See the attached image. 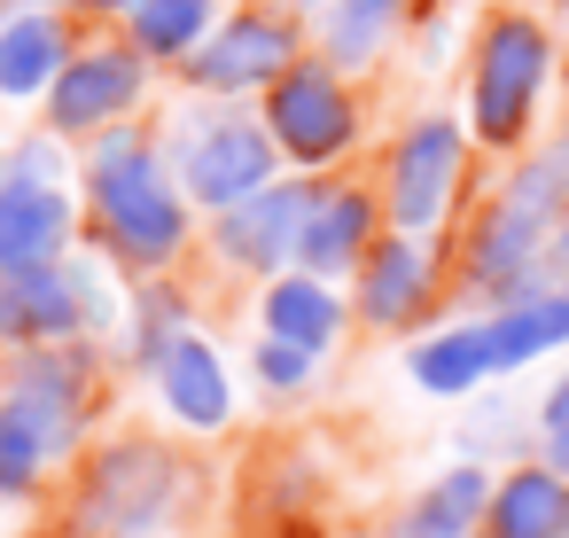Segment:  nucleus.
Instances as JSON below:
<instances>
[{
	"label": "nucleus",
	"mask_w": 569,
	"mask_h": 538,
	"mask_svg": "<svg viewBox=\"0 0 569 538\" xmlns=\"http://www.w3.org/2000/svg\"><path fill=\"white\" fill-rule=\"evenodd\" d=\"M258 375H266L273 390H297V382L312 375V351H297V343H266V351H258Z\"/></svg>",
	"instance_id": "nucleus-25"
},
{
	"label": "nucleus",
	"mask_w": 569,
	"mask_h": 538,
	"mask_svg": "<svg viewBox=\"0 0 569 538\" xmlns=\"http://www.w3.org/2000/svg\"><path fill=\"white\" fill-rule=\"evenodd\" d=\"M546 63H553V40L530 24V17H491L483 24V48H476V133L491 149L522 141L530 126V102L546 87Z\"/></svg>",
	"instance_id": "nucleus-3"
},
{
	"label": "nucleus",
	"mask_w": 569,
	"mask_h": 538,
	"mask_svg": "<svg viewBox=\"0 0 569 538\" xmlns=\"http://www.w3.org/2000/svg\"><path fill=\"white\" fill-rule=\"evenodd\" d=\"M266 328H273V343L328 351V336H336V297H328L320 281H273V297H266Z\"/></svg>",
	"instance_id": "nucleus-20"
},
{
	"label": "nucleus",
	"mask_w": 569,
	"mask_h": 538,
	"mask_svg": "<svg viewBox=\"0 0 569 538\" xmlns=\"http://www.w3.org/2000/svg\"><path fill=\"white\" fill-rule=\"evenodd\" d=\"M266 133H273V149H289V157H305V165H328V157L351 141V94L336 87L328 63H297L289 79H273Z\"/></svg>",
	"instance_id": "nucleus-6"
},
{
	"label": "nucleus",
	"mask_w": 569,
	"mask_h": 538,
	"mask_svg": "<svg viewBox=\"0 0 569 538\" xmlns=\"http://www.w3.org/2000/svg\"><path fill=\"white\" fill-rule=\"evenodd\" d=\"M561 165H569V141H561Z\"/></svg>",
	"instance_id": "nucleus-29"
},
{
	"label": "nucleus",
	"mask_w": 569,
	"mask_h": 538,
	"mask_svg": "<svg viewBox=\"0 0 569 538\" xmlns=\"http://www.w3.org/2000/svg\"><path fill=\"white\" fill-rule=\"evenodd\" d=\"M483 515H491V538H561L569 530V484L553 468H515Z\"/></svg>",
	"instance_id": "nucleus-15"
},
{
	"label": "nucleus",
	"mask_w": 569,
	"mask_h": 538,
	"mask_svg": "<svg viewBox=\"0 0 569 538\" xmlns=\"http://www.w3.org/2000/svg\"><path fill=\"white\" fill-rule=\"evenodd\" d=\"M79 9H141V0H79Z\"/></svg>",
	"instance_id": "nucleus-28"
},
{
	"label": "nucleus",
	"mask_w": 569,
	"mask_h": 538,
	"mask_svg": "<svg viewBox=\"0 0 569 538\" xmlns=\"http://www.w3.org/2000/svg\"><path fill=\"white\" fill-rule=\"evenodd\" d=\"M452 180H460V126H452V118L413 126V133L398 141V165H390V211H398V227H406V235L429 227V219L445 211Z\"/></svg>",
	"instance_id": "nucleus-11"
},
{
	"label": "nucleus",
	"mask_w": 569,
	"mask_h": 538,
	"mask_svg": "<svg viewBox=\"0 0 569 538\" xmlns=\"http://www.w3.org/2000/svg\"><path fill=\"white\" fill-rule=\"evenodd\" d=\"M305 219H312V196H305V188H258L250 203H234V211L219 219V242H227V258H234V266L273 273V266H289V258H297Z\"/></svg>",
	"instance_id": "nucleus-12"
},
{
	"label": "nucleus",
	"mask_w": 569,
	"mask_h": 538,
	"mask_svg": "<svg viewBox=\"0 0 569 538\" xmlns=\"http://www.w3.org/2000/svg\"><path fill=\"white\" fill-rule=\"evenodd\" d=\"M367 227H375L367 196H351V188H336V196H312V219H305V242H297V258H305L312 273H343V266H359V258H367Z\"/></svg>",
	"instance_id": "nucleus-16"
},
{
	"label": "nucleus",
	"mask_w": 569,
	"mask_h": 538,
	"mask_svg": "<svg viewBox=\"0 0 569 538\" xmlns=\"http://www.w3.org/2000/svg\"><path fill=\"white\" fill-rule=\"evenodd\" d=\"M289 56H297V32H289L281 17H242V24H227L219 40H203V48L188 56V79L211 87V94H234V87L289 79V71H297Z\"/></svg>",
	"instance_id": "nucleus-8"
},
{
	"label": "nucleus",
	"mask_w": 569,
	"mask_h": 538,
	"mask_svg": "<svg viewBox=\"0 0 569 538\" xmlns=\"http://www.w3.org/2000/svg\"><path fill=\"white\" fill-rule=\"evenodd\" d=\"M180 180H188L196 203L234 211V203H250L273 180V133L250 126V118H203L180 141Z\"/></svg>",
	"instance_id": "nucleus-5"
},
{
	"label": "nucleus",
	"mask_w": 569,
	"mask_h": 538,
	"mask_svg": "<svg viewBox=\"0 0 569 538\" xmlns=\"http://www.w3.org/2000/svg\"><path fill=\"white\" fill-rule=\"evenodd\" d=\"M421 289H429V258L398 235V242H382L375 258H367V289H359V305H367V320H406L413 305H421Z\"/></svg>",
	"instance_id": "nucleus-19"
},
{
	"label": "nucleus",
	"mask_w": 569,
	"mask_h": 538,
	"mask_svg": "<svg viewBox=\"0 0 569 538\" xmlns=\"http://www.w3.org/2000/svg\"><path fill=\"white\" fill-rule=\"evenodd\" d=\"M483 375H491L483 328H452V336H437V343H421V351H413V382H421V390H437V398H460V390H476Z\"/></svg>",
	"instance_id": "nucleus-22"
},
{
	"label": "nucleus",
	"mask_w": 569,
	"mask_h": 538,
	"mask_svg": "<svg viewBox=\"0 0 569 538\" xmlns=\"http://www.w3.org/2000/svg\"><path fill=\"white\" fill-rule=\"evenodd\" d=\"M63 56H71V40H63V24L56 17H17L9 32H0V94H48L56 79H63Z\"/></svg>",
	"instance_id": "nucleus-17"
},
{
	"label": "nucleus",
	"mask_w": 569,
	"mask_h": 538,
	"mask_svg": "<svg viewBox=\"0 0 569 538\" xmlns=\"http://www.w3.org/2000/svg\"><path fill=\"white\" fill-rule=\"evenodd\" d=\"M569 343V297H530V305H507L499 320H483V351H491V375L507 367H530L538 351Z\"/></svg>",
	"instance_id": "nucleus-18"
},
{
	"label": "nucleus",
	"mask_w": 569,
	"mask_h": 538,
	"mask_svg": "<svg viewBox=\"0 0 569 538\" xmlns=\"http://www.w3.org/2000/svg\"><path fill=\"white\" fill-rule=\"evenodd\" d=\"M561 172L569 165H522L507 180V196L491 203V219L476 227V273L483 281H515L546 242H553V219H561Z\"/></svg>",
	"instance_id": "nucleus-4"
},
{
	"label": "nucleus",
	"mask_w": 569,
	"mask_h": 538,
	"mask_svg": "<svg viewBox=\"0 0 569 538\" xmlns=\"http://www.w3.org/2000/svg\"><path fill=\"white\" fill-rule=\"evenodd\" d=\"M546 258H553V266H569V219H553V242H546Z\"/></svg>",
	"instance_id": "nucleus-27"
},
{
	"label": "nucleus",
	"mask_w": 569,
	"mask_h": 538,
	"mask_svg": "<svg viewBox=\"0 0 569 538\" xmlns=\"http://www.w3.org/2000/svg\"><path fill=\"white\" fill-rule=\"evenodd\" d=\"M157 382H164V406H172L188 429H219V421H227V375H219L211 343L172 336V343L157 351Z\"/></svg>",
	"instance_id": "nucleus-14"
},
{
	"label": "nucleus",
	"mask_w": 569,
	"mask_h": 538,
	"mask_svg": "<svg viewBox=\"0 0 569 538\" xmlns=\"http://www.w3.org/2000/svg\"><path fill=\"white\" fill-rule=\"evenodd\" d=\"M133 94H141V56H126V48L71 56L63 79L48 87V126H56V133H94V126H110L118 110H133Z\"/></svg>",
	"instance_id": "nucleus-9"
},
{
	"label": "nucleus",
	"mask_w": 569,
	"mask_h": 538,
	"mask_svg": "<svg viewBox=\"0 0 569 538\" xmlns=\"http://www.w3.org/2000/svg\"><path fill=\"white\" fill-rule=\"evenodd\" d=\"M211 9H219V0H141V9H133L141 56H196L203 32H211Z\"/></svg>",
	"instance_id": "nucleus-23"
},
{
	"label": "nucleus",
	"mask_w": 569,
	"mask_h": 538,
	"mask_svg": "<svg viewBox=\"0 0 569 538\" xmlns=\"http://www.w3.org/2000/svg\"><path fill=\"white\" fill-rule=\"evenodd\" d=\"M87 320V281L63 273V266H40V273H0V336H71Z\"/></svg>",
	"instance_id": "nucleus-13"
},
{
	"label": "nucleus",
	"mask_w": 569,
	"mask_h": 538,
	"mask_svg": "<svg viewBox=\"0 0 569 538\" xmlns=\"http://www.w3.org/2000/svg\"><path fill=\"white\" fill-rule=\"evenodd\" d=\"M398 24V0H336V24H328V56L336 63H367L382 48V32Z\"/></svg>",
	"instance_id": "nucleus-24"
},
{
	"label": "nucleus",
	"mask_w": 569,
	"mask_h": 538,
	"mask_svg": "<svg viewBox=\"0 0 569 538\" xmlns=\"http://www.w3.org/2000/svg\"><path fill=\"white\" fill-rule=\"evenodd\" d=\"M79 414H87V367L71 351L24 359L0 390V491H24L79 437Z\"/></svg>",
	"instance_id": "nucleus-1"
},
{
	"label": "nucleus",
	"mask_w": 569,
	"mask_h": 538,
	"mask_svg": "<svg viewBox=\"0 0 569 538\" xmlns=\"http://www.w3.org/2000/svg\"><path fill=\"white\" fill-rule=\"evenodd\" d=\"M71 242V196L56 180H0V273H40Z\"/></svg>",
	"instance_id": "nucleus-10"
},
{
	"label": "nucleus",
	"mask_w": 569,
	"mask_h": 538,
	"mask_svg": "<svg viewBox=\"0 0 569 538\" xmlns=\"http://www.w3.org/2000/svg\"><path fill=\"white\" fill-rule=\"evenodd\" d=\"M164 499H172V460L157 445H118L87 491V522L110 538H141L164 515Z\"/></svg>",
	"instance_id": "nucleus-7"
},
{
	"label": "nucleus",
	"mask_w": 569,
	"mask_h": 538,
	"mask_svg": "<svg viewBox=\"0 0 569 538\" xmlns=\"http://www.w3.org/2000/svg\"><path fill=\"white\" fill-rule=\"evenodd\" d=\"M94 211H102L110 250L126 266H164L180 250V227H188V211H180V196L141 133H110L94 149Z\"/></svg>",
	"instance_id": "nucleus-2"
},
{
	"label": "nucleus",
	"mask_w": 569,
	"mask_h": 538,
	"mask_svg": "<svg viewBox=\"0 0 569 538\" xmlns=\"http://www.w3.org/2000/svg\"><path fill=\"white\" fill-rule=\"evenodd\" d=\"M491 507V484L476 476V468H452L445 484H429L421 499H413V515H406V538H460L476 515Z\"/></svg>",
	"instance_id": "nucleus-21"
},
{
	"label": "nucleus",
	"mask_w": 569,
	"mask_h": 538,
	"mask_svg": "<svg viewBox=\"0 0 569 538\" xmlns=\"http://www.w3.org/2000/svg\"><path fill=\"white\" fill-rule=\"evenodd\" d=\"M546 445H553V476L569 468V382H553L546 398Z\"/></svg>",
	"instance_id": "nucleus-26"
}]
</instances>
